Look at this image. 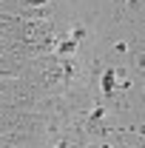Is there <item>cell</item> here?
Instances as JSON below:
<instances>
[{
  "mask_svg": "<svg viewBox=\"0 0 145 148\" xmlns=\"http://www.w3.org/2000/svg\"><path fill=\"white\" fill-rule=\"evenodd\" d=\"M114 86H117V71H114V69H105V74H103V91L111 94Z\"/></svg>",
  "mask_w": 145,
  "mask_h": 148,
  "instance_id": "cell-1",
  "label": "cell"
},
{
  "mask_svg": "<svg viewBox=\"0 0 145 148\" xmlns=\"http://www.w3.org/2000/svg\"><path fill=\"white\" fill-rule=\"evenodd\" d=\"M57 51H60V54H74V51H77V43H74V40H63V43L57 46Z\"/></svg>",
  "mask_w": 145,
  "mask_h": 148,
  "instance_id": "cell-2",
  "label": "cell"
},
{
  "mask_svg": "<svg viewBox=\"0 0 145 148\" xmlns=\"http://www.w3.org/2000/svg\"><path fill=\"white\" fill-rule=\"evenodd\" d=\"M20 3H23V6H29V9H46L51 0H20Z\"/></svg>",
  "mask_w": 145,
  "mask_h": 148,
  "instance_id": "cell-3",
  "label": "cell"
},
{
  "mask_svg": "<svg viewBox=\"0 0 145 148\" xmlns=\"http://www.w3.org/2000/svg\"><path fill=\"white\" fill-rule=\"evenodd\" d=\"M57 148H66V143H60V145H57Z\"/></svg>",
  "mask_w": 145,
  "mask_h": 148,
  "instance_id": "cell-4",
  "label": "cell"
}]
</instances>
